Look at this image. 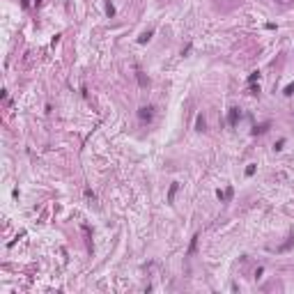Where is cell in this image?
<instances>
[{"mask_svg":"<svg viewBox=\"0 0 294 294\" xmlns=\"http://www.w3.org/2000/svg\"><path fill=\"white\" fill-rule=\"evenodd\" d=\"M138 120L140 122H152L154 120V106H143L138 110Z\"/></svg>","mask_w":294,"mask_h":294,"instance_id":"obj_1","label":"cell"},{"mask_svg":"<svg viewBox=\"0 0 294 294\" xmlns=\"http://www.w3.org/2000/svg\"><path fill=\"white\" fill-rule=\"evenodd\" d=\"M239 117H241V113H239V108H230V113H227V122H230V126H237Z\"/></svg>","mask_w":294,"mask_h":294,"instance_id":"obj_2","label":"cell"},{"mask_svg":"<svg viewBox=\"0 0 294 294\" xmlns=\"http://www.w3.org/2000/svg\"><path fill=\"white\" fill-rule=\"evenodd\" d=\"M177 189H179V184H177V181H172V184H170V191H168V202H172V200H175Z\"/></svg>","mask_w":294,"mask_h":294,"instance_id":"obj_3","label":"cell"},{"mask_svg":"<svg viewBox=\"0 0 294 294\" xmlns=\"http://www.w3.org/2000/svg\"><path fill=\"white\" fill-rule=\"evenodd\" d=\"M152 34H154V30H147V32H143V34L138 37V44H147V42L152 39Z\"/></svg>","mask_w":294,"mask_h":294,"instance_id":"obj_4","label":"cell"},{"mask_svg":"<svg viewBox=\"0 0 294 294\" xmlns=\"http://www.w3.org/2000/svg\"><path fill=\"white\" fill-rule=\"evenodd\" d=\"M198 239H200V234H195V237L191 239V246H189V250H186V255H193V253H195V248H198Z\"/></svg>","mask_w":294,"mask_h":294,"instance_id":"obj_5","label":"cell"},{"mask_svg":"<svg viewBox=\"0 0 294 294\" xmlns=\"http://www.w3.org/2000/svg\"><path fill=\"white\" fill-rule=\"evenodd\" d=\"M195 129H198V131H204V129H207V122H204V117H202V115H198V120H195Z\"/></svg>","mask_w":294,"mask_h":294,"instance_id":"obj_6","label":"cell"},{"mask_svg":"<svg viewBox=\"0 0 294 294\" xmlns=\"http://www.w3.org/2000/svg\"><path fill=\"white\" fill-rule=\"evenodd\" d=\"M269 126H271V124H269V122H264V124H260V126H255V129H253V133H255V136H257V133H264Z\"/></svg>","mask_w":294,"mask_h":294,"instance_id":"obj_7","label":"cell"},{"mask_svg":"<svg viewBox=\"0 0 294 294\" xmlns=\"http://www.w3.org/2000/svg\"><path fill=\"white\" fill-rule=\"evenodd\" d=\"M138 83H140V87H147V85H149V78H145V74L138 71Z\"/></svg>","mask_w":294,"mask_h":294,"instance_id":"obj_8","label":"cell"},{"mask_svg":"<svg viewBox=\"0 0 294 294\" xmlns=\"http://www.w3.org/2000/svg\"><path fill=\"white\" fill-rule=\"evenodd\" d=\"M106 14H108V16H113V14H115V7H113V2H110V0L106 2Z\"/></svg>","mask_w":294,"mask_h":294,"instance_id":"obj_9","label":"cell"},{"mask_svg":"<svg viewBox=\"0 0 294 294\" xmlns=\"http://www.w3.org/2000/svg\"><path fill=\"white\" fill-rule=\"evenodd\" d=\"M255 80H260V71H253L248 76V83H255Z\"/></svg>","mask_w":294,"mask_h":294,"instance_id":"obj_10","label":"cell"},{"mask_svg":"<svg viewBox=\"0 0 294 294\" xmlns=\"http://www.w3.org/2000/svg\"><path fill=\"white\" fill-rule=\"evenodd\" d=\"M246 175H248V177H250V175H255V163H250V166L246 168Z\"/></svg>","mask_w":294,"mask_h":294,"instance_id":"obj_11","label":"cell"},{"mask_svg":"<svg viewBox=\"0 0 294 294\" xmlns=\"http://www.w3.org/2000/svg\"><path fill=\"white\" fill-rule=\"evenodd\" d=\"M283 145H285V140H278V143L273 145V149H276V152H280V149H283Z\"/></svg>","mask_w":294,"mask_h":294,"instance_id":"obj_12","label":"cell"},{"mask_svg":"<svg viewBox=\"0 0 294 294\" xmlns=\"http://www.w3.org/2000/svg\"><path fill=\"white\" fill-rule=\"evenodd\" d=\"M285 94H287V97L294 94V85H287V87H285Z\"/></svg>","mask_w":294,"mask_h":294,"instance_id":"obj_13","label":"cell"},{"mask_svg":"<svg viewBox=\"0 0 294 294\" xmlns=\"http://www.w3.org/2000/svg\"><path fill=\"white\" fill-rule=\"evenodd\" d=\"M23 7H30V0H23Z\"/></svg>","mask_w":294,"mask_h":294,"instance_id":"obj_14","label":"cell"}]
</instances>
